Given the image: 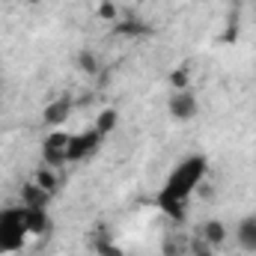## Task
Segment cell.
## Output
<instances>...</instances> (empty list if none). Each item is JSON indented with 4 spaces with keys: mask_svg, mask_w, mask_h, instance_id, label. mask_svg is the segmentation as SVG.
Here are the masks:
<instances>
[{
    "mask_svg": "<svg viewBox=\"0 0 256 256\" xmlns=\"http://www.w3.org/2000/svg\"><path fill=\"white\" fill-rule=\"evenodd\" d=\"M78 68L86 72V74H98V72H102V63H98V57H96L92 51H80V54H78Z\"/></svg>",
    "mask_w": 256,
    "mask_h": 256,
    "instance_id": "obj_16",
    "label": "cell"
},
{
    "mask_svg": "<svg viewBox=\"0 0 256 256\" xmlns=\"http://www.w3.org/2000/svg\"><path fill=\"white\" fill-rule=\"evenodd\" d=\"M24 218H27L30 238H42V236L51 232V214H48V208H27L24 206Z\"/></svg>",
    "mask_w": 256,
    "mask_h": 256,
    "instance_id": "obj_9",
    "label": "cell"
},
{
    "mask_svg": "<svg viewBox=\"0 0 256 256\" xmlns=\"http://www.w3.org/2000/svg\"><path fill=\"white\" fill-rule=\"evenodd\" d=\"M68 140H72L68 131L51 128V134H48L45 143H42V164H45V167L63 170L66 164H68Z\"/></svg>",
    "mask_w": 256,
    "mask_h": 256,
    "instance_id": "obj_3",
    "label": "cell"
},
{
    "mask_svg": "<svg viewBox=\"0 0 256 256\" xmlns=\"http://www.w3.org/2000/svg\"><path fill=\"white\" fill-rule=\"evenodd\" d=\"M167 80H170L173 92H179V90H191V68H188V66H179V68L170 72Z\"/></svg>",
    "mask_w": 256,
    "mask_h": 256,
    "instance_id": "obj_15",
    "label": "cell"
},
{
    "mask_svg": "<svg viewBox=\"0 0 256 256\" xmlns=\"http://www.w3.org/2000/svg\"><path fill=\"white\" fill-rule=\"evenodd\" d=\"M196 236H200L206 244H212L214 250H220V248L226 244V238H230V230H226V224H224L220 218H208V220L200 224Z\"/></svg>",
    "mask_w": 256,
    "mask_h": 256,
    "instance_id": "obj_7",
    "label": "cell"
},
{
    "mask_svg": "<svg viewBox=\"0 0 256 256\" xmlns=\"http://www.w3.org/2000/svg\"><path fill=\"white\" fill-rule=\"evenodd\" d=\"M98 15L108 18V21H114V18L120 15V12H116V3H114V0H102V3H98Z\"/></svg>",
    "mask_w": 256,
    "mask_h": 256,
    "instance_id": "obj_19",
    "label": "cell"
},
{
    "mask_svg": "<svg viewBox=\"0 0 256 256\" xmlns=\"http://www.w3.org/2000/svg\"><path fill=\"white\" fill-rule=\"evenodd\" d=\"M96 254L98 256H126L122 248H116L108 236H98V238H96Z\"/></svg>",
    "mask_w": 256,
    "mask_h": 256,
    "instance_id": "obj_17",
    "label": "cell"
},
{
    "mask_svg": "<svg viewBox=\"0 0 256 256\" xmlns=\"http://www.w3.org/2000/svg\"><path fill=\"white\" fill-rule=\"evenodd\" d=\"M236 242L244 254H256V214H248L236 226Z\"/></svg>",
    "mask_w": 256,
    "mask_h": 256,
    "instance_id": "obj_10",
    "label": "cell"
},
{
    "mask_svg": "<svg viewBox=\"0 0 256 256\" xmlns=\"http://www.w3.org/2000/svg\"><path fill=\"white\" fill-rule=\"evenodd\" d=\"M188 244H191V238L188 236H167L164 238V256H188Z\"/></svg>",
    "mask_w": 256,
    "mask_h": 256,
    "instance_id": "obj_12",
    "label": "cell"
},
{
    "mask_svg": "<svg viewBox=\"0 0 256 256\" xmlns=\"http://www.w3.org/2000/svg\"><path fill=\"white\" fill-rule=\"evenodd\" d=\"M18 3H27V6H33V3H42V0H18Z\"/></svg>",
    "mask_w": 256,
    "mask_h": 256,
    "instance_id": "obj_20",
    "label": "cell"
},
{
    "mask_svg": "<svg viewBox=\"0 0 256 256\" xmlns=\"http://www.w3.org/2000/svg\"><path fill=\"white\" fill-rule=\"evenodd\" d=\"M188 256H218V250L212 244H206L200 236H191V244H188Z\"/></svg>",
    "mask_w": 256,
    "mask_h": 256,
    "instance_id": "obj_18",
    "label": "cell"
},
{
    "mask_svg": "<svg viewBox=\"0 0 256 256\" xmlns=\"http://www.w3.org/2000/svg\"><path fill=\"white\" fill-rule=\"evenodd\" d=\"M72 114H74V98H72V96H60V98H54L51 104H45L42 122L48 128H63L66 122L72 120Z\"/></svg>",
    "mask_w": 256,
    "mask_h": 256,
    "instance_id": "obj_6",
    "label": "cell"
},
{
    "mask_svg": "<svg viewBox=\"0 0 256 256\" xmlns=\"http://www.w3.org/2000/svg\"><path fill=\"white\" fill-rule=\"evenodd\" d=\"M102 143H104V134H98L96 128H84V131L72 134V140H68V164L92 158L102 149Z\"/></svg>",
    "mask_w": 256,
    "mask_h": 256,
    "instance_id": "obj_4",
    "label": "cell"
},
{
    "mask_svg": "<svg viewBox=\"0 0 256 256\" xmlns=\"http://www.w3.org/2000/svg\"><path fill=\"white\" fill-rule=\"evenodd\" d=\"M167 110H170V116H173L176 122H191L194 116L200 114V102H196L194 90H179V92H173L170 102H167Z\"/></svg>",
    "mask_w": 256,
    "mask_h": 256,
    "instance_id": "obj_5",
    "label": "cell"
},
{
    "mask_svg": "<svg viewBox=\"0 0 256 256\" xmlns=\"http://www.w3.org/2000/svg\"><path fill=\"white\" fill-rule=\"evenodd\" d=\"M51 200H54V194H48L42 185H36L33 179L24 182V188H21V206H27V208H48Z\"/></svg>",
    "mask_w": 256,
    "mask_h": 256,
    "instance_id": "obj_8",
    "label": "cell"
},
{
    "mask_svg": "<svg viewBox=\"0 0 256 256\" xmlns=\"http://www.w3.org/2000/svg\"><path fill=\"white\" fill-rule=\"evenodd\" d=\"M206 179H208V158H206L202 152H194L188 158H182V161L170 170V176L164 179L161 191L155 194L158 212H161L167 220H173V224H185L191 196L202 188Z\"/></svg>",
    "mask_w": 256,
    "mask_h": 256,
    "instance_id": "obj_1",
    "label": "cell"
},
{
    "mask_svg": "<svg viewBox=\"0 0 256 256\" xmlns=\"http://www.w3.org/2000/svg\"><path fill=\"white\" fill-rule=\"evenodd\" d=\"M33 182H36V185H42L48 194H54V196H57V191H60V170H54V167H45V164H42V167L33 173Z\"/></svg>",
    "mask_w": 256,
    "mask_h": 256,
    "instance_id": "obj_11",
    "label": "cell"
},
{
    "mask_svg": "<svg viewBox=\"0 0 256 256\" xmlns=\"http://www.w3.org/2000/svg\"><path fill=\"white\" fill-rule=\"evenodd\" d=\"M116 33H120V36H128V39H134V36H146L149 27H146L143 21H137V18H128V21H120V24H116Z\"/></svg>",
    "mask_w": 256,
    "mask_h": 256,
    "instance_id": "obj_14",
    "label": "cell"
},
{
    "mask_svg": "<svg viewBox=\"0 0 256 256\" xmlns=\"http://www.w3.org/2000/svg\"><path fill=\"white\" fill-rule=\"evenodd\" d=\"M27 242H30V230H27L24 206H6V208H0V256L24 250Z\"/></svg>",
    "mask_w": 256,
    "mask_h": 256,
    "instance_id": "obj_2",
    "label": "cell"
},
{
    "mask_svg": "<svg viewBox=\"0 0 256 256\" xmlns=\"http://www.w3.org/2000/svg\"><path fill=\"white\" fill-rule=\"evenodd\" d=\"M116 126H120V114H116L114 108H104V110L98 114V120H96V126H92V128H96L98 134H104V137H108Z\"/></svg>",
    "mask_w": 256,
    "mask_h": 256,
    "instance_id": "obj_13",
    "label": "cell"
}]
</instances>
